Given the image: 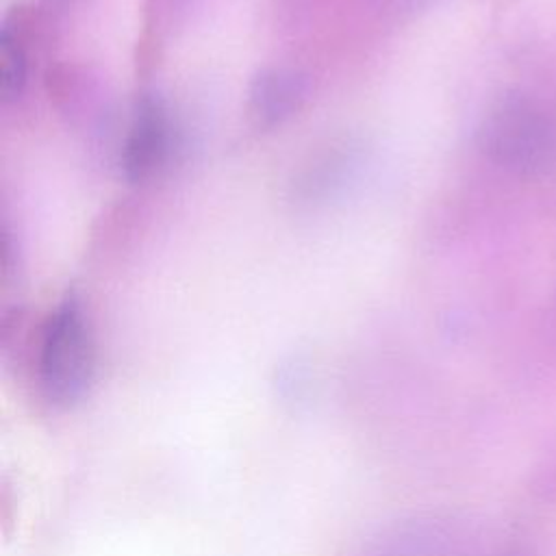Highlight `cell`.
I'll return each instance as SVG.
<instances>
[{
	"label": "cell",
	"mask_w": 556,
	"mask_h": 556,
	"mask_svg": "<svg viewBox=\"0 0 556 556\" xmlns=\"http://www.w3.org/2000/svg\"><path fill=\"white\" fill-rule=\"evenodd\" d=\"M96 367L89 319L74 295H67L46 319L37 352L39 389L52 404L80 400Z\"/></svg>",
	"instance_id": "6da1fadb"
},
{
	"label": "cell",
	"mask_w": 556,
	"mask_h": 556,
	"mask_svg": "<svg viewBox=\"0 0 556 556\" xmlns=\"http://www.w3.org/2000/svg\"><path fill=\"white\" fill-rule=\"evenodd\" d=\"M478 146L508 172L539 174L556 163V122L536 102L510 96L484 115Z\"/></svg>",
	"instance_id": "7a4b0ae2"
},
{
	"label": "cell",
	"mask_w": 556,
	"mask_h": 556,
	"mask_svg": "<svg viewBox=\"0 0 556 556\" xmlns=\"http://www.w3.org/2000/svg\"><path fill=\"white\" fill-rule=\"evenodd\" d=\"M182 148L172 109L152 93L137 100L119 148V169L128 182L143 185L165 174Z\"/></svg>",
	"instance_id": "3957f363"
},
{
	"label": "cell",
	"mask_w": 556,
	"mask_h": 556,
	"mask_svg": "<svg viewBox=\"0 0 556 556\" xmlns=\"http://www.w3.org/2000/svg\"><path fill=\"white\" fill-rule=\"evenodd\" d=\"M311 80L293 67H265L248 85L245 113L254 128L271 130L289 122L308 100Z\"/></svg>",
	"instance_id": "277c9868"
},
{
	"label": "cell",
	"mask_w": 556,
	"mask_h": 556,
	"mask_svg": "<svg viewBox=\"0 0 556 556\" xmlns=\"http://www.w3.org/2000/svg\"><path fill=\"white\" fill-rule=\"evenodd\" d=\"M28 76V54L20 28L4 22L0 33V96L13 102L22 96Z\"/></svg>",
	"instance_id": "5b68a950"
}]
</instances>
